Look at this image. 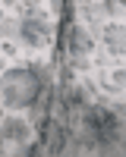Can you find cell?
Masks as SVG:
<instances>
[{
	"label": "cell",
	"mask_w": 126,
	"mask_h": 157,
	"mask_svg": "<svg viewBox=\"0 0 126 157\" xmlns=\"http://www.w3.org/2000/svg\"><path fill=\"white\" fill-rule=\"evenodd\" d=\"M41 91V78L32 69H10L0 75V94L6 107H32Z\"/></svg>",
	"instance_id": "obj_1"
},
{
	"label": "cell",
	"mask_w": 126,
	"mask_h": 157,
	"mask_svg": "<svg viewBox=\"0 0 126 157\" xmlns=\"http://www.w3.org/2000/svg\"><path fill=\"white\" fill-rule=\"evenodd\" d=\"M19 35H22V41L25 44H32V47H44L50 41V25L44 19H25L19 25Z\"/></svg>",
	"instance_id": "obj_2"
},
{
	"label": "cell",
	"mask_w": 126,
	"mask_h": 157,
	"mask_svg": "<svg viewBox=\"0 0 126 157\" xmlns=\"http://www.w3.org/2000/svg\"><path fill=\"white\" fill-rule=\"evenodd\" d=\"M66 41H69V54H73V57H85L88 50H92V38L85 35L82 25H73L69 35H66Z\"/></svg>",
	"instance_id": "obj_3"
},
{
	"label": "cell",
	"mask_w": 126,
	"mask_h": 157,
	"mask_svg": "<svg viewBox=\"0 0 126 157\" xmlns=\"http://www.w3.org/2000/svg\"><path fill=\"white\" fill-rule=\"evenodd\" d=\"M104 38H107V44H110V54H123V50H126L123 25H107V29H104Z\"/></svg>",
	"instance_id": "obj_4"
},
{
	"label": "cell",
	"mask_w": 126,
	"mask_h": 157,
	"mask_svg": "<svg viewBox=\"0 0 126 157\" xmlns=\"http://www.w3.org/2000/svg\"><path fill=\"white\" fill-rule=\"evenodd\" d=\"M44 141H47V151H50V154H60V151H63V129H60L57 123H47Z\"/></svg>",
	"instance_id": "obj_5"
},
{
	"label": "cell",
	"mask_w": 126,
	"mask_h": 157,
	"mask_svg": "<svg viewBox=\"0 0 126 157\" xmlns=\"http://www.w3.org/2000/svg\"><path fill=\"white\" fill-rule=\"evenodd\" d=\"M25 132H29V126H25L22 120H6L3 123V129H0V135H3V138H25Z\"/></svg>",
	"instance_id": "obj_6"
},
{
	"label": "cell",
	"mask_w": 126,
	"mask_h": 157,
	"mask_svg": "<svg viewBox=\"0 0 126 157\" xmlns=\"http://www.w3.org/2000/svg\"><path fill=\"white\" fill-rule=\"evenodd\" d=\"M60 3H63V0H50V6H54V10H60Z\"/></svg>",
	"instance_id": "obj_7"
}]
</instances>
